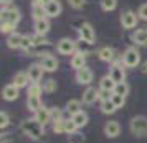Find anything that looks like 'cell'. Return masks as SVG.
Wrapping results in <instances>:
<instances>
[{
    "label": "cell",
    "instance_id": "28",
    "mask_svg": "<svg viewBox=\"0 0 147 143\" xmlns=\"http://www.w3.org/2000/svg\"><path fill=\"white\" fill-rule=\"evenodd\" d=\"M20 48L23 50V52H27V53H30L32 50L35 48L33 45V35H23V38H22V45Z\"/></svg>",
    "mask_w": 147,
    "mask_h": 143
},
{
    "label": "cell",
    "instance_id": "29",
    "mask_svg": "<svg viewBox=\"0 0 147 143\" xmlns=\"http://www.w3.org/2000/svg\"><path fill=\"white\" fill-rule=\"evenodd\" d=\"M117 110V107L114 105L113 100H106V102H101V112L104 113V115H111Z\"/></svg>",
    "mask_w": 147,
    "mask_h": 143
},
{
    "label": "cell",
    "instance_id": "31",
    "mask_svg": "<svg viewBox=\"0 0 147 143\" xmlns=\"http://www.w3.org/2000/svg\"><path fill=\"white\" fill-rule=\"evenodd\" d=\"M41 92H43V87H41L40 83H30L28 90H27V95L28 96H40Z\"/></svg>",
    "mask_w": 147,
    "mask_h": 143
},
{
    "label": "cell",
    "instance_id": "4",
    "mask_svg": "<svg viewBox=\"0 0 147 143\" xmlns=\"http://www.w3.org/2000/svg\"><path fill=\"white\" fill-rule=\"evenodd\" d=\"M0 20H2V23H10V25L17 27V23L20 22V12L13 7H5V8H2Z\"/></svg>",
    "mask_w": 147,
    "mask_h": 143
},
{
    "label": "cell",
    "instance_id": "37",
    "mask_svg": "<svg viewBox=\"0 0 147 143\" xmlns=\"http://www.w3.org/2000/svg\"><path fill=\"white\" fill-rule=\"evenodd\" d=\"M8 125H10V116H8L7 112H0V128L3 130V128H7Z\"/></svg>",
    "mask_w": 147,
    "mask_h": 143
},
{
    "label": "cell",
    "instance_id": "12",
    "mask_svg": "<svg viewBox=\"0 0 147 143\" xmlns=\"http://www.w3.org/2000/svg\"><path fill=\"white\" fill-rule=\"evenodd\" d=\"M40 65L45 68V72H50V73H51V72H56V70H58V67H60L58 60H56V58H55L51 53H50V55H45V57H41Z\"/></svg>",
    "mask_w": 147,
    "mask_h": 143
},
{
    "label": "cell",
    "instance_id": "1",
    "mask_svg": "<svg viewBox=\"0 0 147 143\" xmlns=\"http://www.w3.org/2000/svg\"><path fill=\"white\" fill-rule=\"evenodd\" d=\"M20 130L23 135H27L32 140H40L45 135V127L40 122H36L35 118H27L20 123Z\"/></svg>",
    "mask_w": 147,
    "mask_h": 143
},
{
    "label": "cell",
    "instance_id": "6",
    "mask_svg": "<svg viewBox=\"0 0 147 143\" xmlns=\"http://www.w3.org/2000/svg\"><path fill=\"white\" fill-rule=\"evenodd\" d=\"M78 34H80V40H84L88 43H94V40H96V32H94L93 25L88 22L81 23V27L78 28Z\"/></svg>",
    "mask_w": 147,
    "mask_h": 143
},
{
    "label": "cell",
    "instance_id": "11",
    "mask_svg": "<svg viewBox=\"0 0 147 143\" xmlns=\"http://www.w3.org/2000/svg\"><path fill=\"white\" fill-rule=\"evenodd\" d=\"M104 135L107 138H117L121 133V125L119 122H116V120H109V122L104 123Z\"/></svg>",
    "mask_w": 147,
    "mask_h": 143
},
{
    "label": "cell",
    "instance_id": "46",
    "mask_svg": "<svg viewBox=\"0 0 147 143\" xmlns=\"http://www.w3.org/2000/svg\"><path fill=\"white\" fill-rule=\"evenodd\" d=\"M2 2V8H5V7H8L10 3H12V0H0Z\"/></svg>",
    "mask_w": 147,
    "mask_h": 143
},
{
    "label": "cell",
    "instance_id": "47",
    "mask_svg": "<svg viewBox=\"0 0 147 143\" xmlns=\"http://www.w3.org/2000/svg\"><path fill=\"white\" fill-rule=\"evenodd\" d=\"M142 73H147V62L142 65Z\"/></svg>",
    "mask_w": 147,
    "mask_h": 143
},
{
    "label": "cell",
    "instance_id": "7",
    "mask_svg": "<svg viewBox=\"0 0 147 143\" xmlns=\"http://www.w3.org/2000/svg\"><path fill=\"white\" fill-rule=\"evenodd\" d=\"M93 78H94V73H93V70L91 68H80V70H76V82L80 83V85H91V82H93Z\"/></svg>",
    "mask_w": 147,
    "mask_h": 143
},
{
    "label": "cell",
    "instance_id": "3",
    "mask_svg": "<svg viewBox=\"0 0 147 143\" xmlns=\"http://www.w3.org/2000/svg\"><path fill=\"white\" fill-rule=\"evenodd\" d=\"M122 65L126 68H136L140 63V53L136 47H129L126 48V52L122 53Z\"/></svg>",
    "mask_w": 147,
    "mask_h": 143
},
{
    "label": "cell",
    "instance_id": "38",
    "mask_svg": "<svg viewBox=\"0 0 147 143\" xmlns=\"http://www.w3.org/2000/svg\"><path fill=\"white\" fill-rule=\"evenodd\" d=\"M114 102V105L117 107V108H122L124 107V103H126V96H122V95H116V93H113V98H111Z\"/></svg>",
    "mask_w": 147,
    "mask_h": 143
},
{
    "label": "cell",
    "instance_id": "39",
    "mask_svg": "<svg viewBox=\"0 0 147 143\" xmlns=\"http://www.w3.org/2000/svg\"><path fill=\"white\" fill-rule=\"evenodd\" d=\"M78 131V127H76V123L71 120V118H68L66 120V135H73Z\"/></svg>",
    "mask_w": 147,
    "mask_h": 143
},
{
    "label": "cell",
    "instance_id": "40",
    "mask_svg": "<svg viewBox=\"0 0 147 143\" xmlns=\"http://www.w3.org/2000/svg\"><path fill=\"white\" fill-rule=\"evenodd\" d=\"M68 142L69 143H83L84 142V136L76 131V133H73V135H68Z\"/></svg>",
    "mask_w": 147,
    "mask_h": 143
},
{
    "label": "cell",
    "instance_id": "25",
    "mask_svg": "<svg viewBox=\"0 0 147 143\" xmlns=\"http://www.w3.org/2000/svg\"><path fill=\"white\" fill-rule=\"evenodd\" d=\"M32 15H33L35 20L47 18V10H45V5H40V3H32Z\"/></svg>",
    "mask_w": 147,
    "mask_h": 143
},
{
    "label": "cell",
    "instance_id": "23",
    "mask_svg": "<svg viewBox=\"0 0 147 143\" xmlns=\"http://www.w3.org/2000/svg\"><path fill=\"white\" fill-rule=\"evenodd\" d=\"M98 55H99V58L102 62H114L116 60V52L111 47H102L98 52Z\"/></svg>",
    "mask_w": 147,
    "mask_h": 143
},
{
    "label": "cell",
    "instance_id": "20",
    "mask_svg": "<svg viewBox=\"0 0 147 143\" xmlns=\"http://www.w3.org/2000/svg\"><path fill=\"white\" fill-rule=\"evenodd\" d=\"M50 32V22L48 18H40V20H35V34L36 35H45Z\"/></svg>",
    "mask_w": 147,
    "mask_h": 143
},
{
    "label": "cell",
    "instance_id": "26",
    "mask_svg": "<svg viewBox=\"0 0 147 143\" xmlns=\"http://www.w3.org/2000/svg\"><path fill=\"white\" fill-rule=\"evenodd\" d=\"M116 85H117V83L114 82V80H113L109 75H106V77H102V78H101L99 88H101V90H107V92H114Z\"/></svg>",
    "mask_w": 147,
    "mask_h": 143
},
{
    "label": "cell",
    "instance_id": "17",
    "mask_svg": "<svg viewBox=\"0 0 147 143\" xmlns=\"http://www.w3.org/2000/svg\"><path fill=\"white\" fill-rule=\"evenodd\" d=\"M45 10H47V17L56 18V17L61 14L63 7H61V3L58 2V0H53V2H50L48 5H45Z\"/></svg>",
    "mask_w": 147,
    "mask_h": 143
},
{
    "label": "cell",
    "instance_id": "16",
    "mask_svg": "<svg viewBox=\"0 0 147 143\" xmlns=\"http://www.w3.org/2000/svg\"><path fill=\"white\" fill-rule=\"evenodd\" d=\"M36 122H40L43 127H47L48 123H51V115H50V108H47V107H43V108H40L36 113H35L33 116Z\"/></svg>",
    "mask_w": 147,
    "mask_h": 143
},
{
    "label": "cell",
    "instance_id": "41",
    "mask_svg": "<svg viewBox=\"0 0 147 143\" xmlns=\"http://www.w3.org/2000/svg\"><path fill=\"white\" fill-rule=\"evenodd\" d=\"M114 92H107V90H101L99 88V100L101 102H106V100H111L113 98Z\"/></svg>",
    "mask_w": 147,
    "mask_h": 143
},
{
    "label": "cell",
    "instance_id": "5",
    "mask_svg": "<svg viewBox=\"0 0 147 143\" xmlns=\"http://www.w3.org/2000/svg\"><path fill=\"white\" fill-rule=\"evenodd\" d=\"M76 42L71 40V38H61L58 43H56V52L61 55H74L76 53Z\"/></svg>",
    "mask_w": 147,
    "mask_h": 143
},
{
    "label": "cell",
    "instance_id": "44",
    "mask_svg": "<svg viewBox=\"0 0 147 143\" xmlns=\"http://www.w3.org/2000/svg\"><path fill=\"white\" fill-rule=\"evenodd\" d=\"M68 2H69V5L73 8H76V10H81V8L84 7V3H86L84 0H68Z\"/></svg>",
    "mask_w": 147,
    "mask_h": 143
},
{
    "label": "cell",
    "instance_id": "15",
    "mask_svg": "<svg viewBox=\"0 0 147 143\" xmlns=\"http://www.w3.org/2000/svg\"><path fill=\"white\" fill-rule=\"evenodd\" d=\"M71 68L74 70H80V68H84L86 67V53H83V52H76V53L71 57Z\"/></svg>",
    "mask_w": 147,
    "mask_h": 143
},
{
    "label": "cell",
    "instance_id": "22",
    "mask_svg": "<svg viewBox=\"0 0 147 143\" xmlns=\"http://www.w3.org/2000/svg\"><path fill=\"white\" fill-rule=\"evenodd\" d=\"M65 112H66L68 115H71V116H73L74 113L81 112V100H76V98L68 100V102H66V107H65Z\"/></svg>",
    "mask_w": 147,
    "mask_h": 143
},
{
    "label": "cell",
    "instance_id": "10",
    "mask_svg": "<svg viewBox=\"0 0 147 143\" xmlns=\"http://www.w3.org/2000/svg\"><path fill=\"white\" fill-rule=\"evenodd\" d=\"M27 73L30 77V82L32 83H40V80L43 78V73H45V68L41 67L40 63H33V65H30Z\"/></svg>",
    "mask_w": 147,
    "mask_h": 143
},
{
    "label": "cell",
    "instance_id": "2",
    "mask_svg": "<svg viewBox=\"0 0 147 143\" xmlns=\"http://www.w3.org/2000/svg\"><path fill=\"white\" fill-rule=\"evenodd\" d=\"M129 130L134 136L137 138H144L147 136V118L142 115H137L134 116L132 120L129 122Z\"/></svg>",
    "mask_w": 147,
    "mask_h": 143
},
{
    "label": "cell",
    "instance_id": "21",
    "mask_svg": "<svg viewBox=\"0 0 147 143\" xmlns=\"http://www.w3.org/2000/svg\"><path fill=\"white\" fill-rule=\"evenodd\" d=\"M71 120L76 123L78 128H83V127H86L88 122H89V115H88L84 110H81V112H78V113H74V115L71 116Z\"/></svg>",
    "mask_w": 147,
    "mask_h": 143
},
{
    "label": "cell",
    "instance_id": "45",
    "mask_svg": "<svg viewBox=\"0 0 147 143\" xmlns=\"http://www.w3.org/2000/svg\"><path fill=\"white\" fill-rule=\"evenodd\" d=\"M50 2H53V0H33L32 3H40V5H48Z\"/></svg>",
    "mask_w": 147,
    "mask_h": 143
},
{
    "label": "cell",
    "instance_id": "33",
    "mask_svg": "<svg viewBox=\"0 0 147 143\" xmlns=\"http://www.w3.org/2000/svg\"><path fill=\"white\" fill-rule=\"evenodd\" d=\"M56 82H55L53 78H48L47 82L43 83V92H47V93H53L55 90H56Z\"/></svg>",
    "mask_w": 147,
    "mask_h": 143
},
{
    "label": "cell",
    "instance_id": "14",
    "mask_svg": "<svg viewBox=\"0 0 147 143\" xmlns=\"http://www.w3.org/2000/svg\"><path fill=\"white\" fill-rule=\"evenodd\" d=\"M18 90L13 83H10V85H7V87H3V90H2V96H3V100H7V102H13V100H17L18 98Z\"/></svg>",
    "mask_w": 147,
    "mask_h": 143
},
{
    "label": "cell",
    "instance_id": "27",
    "mask_svg": "<svg viewBox=\"0 0 147 143\" xmlns=\"http://www.w3.org/2000/svg\"><path fill=\"white\" fill-rule=\"evenodd\" d=\"M22 38H23V35H20V34H17V32H13V34L8 35V38H7V45H8L10 48H20V45H22Z\"/></svg>",
    "mask_w": 147,
    "mask_h": 143
},
{
    "label": "cell",
    "instance_id": "30",
    "mask_svg": "<svg viewBox=\"0 0 147 143\" xmlns=\"http://www.w3.org/2000/svg\"><path fill=\"white\" fill-rule=\"evenodd\" d=\"M53 131L56 133V135L66 133V120H65V118H60V120L53 122Z\"/></svg>",
    "mask_w": 147,
    "mask_h": 143
},
{
    "label": "cell",
    "instance_id": "8",
    "mask_svg": "<svg viewBox=\"0 0 147 143\" xmlns=\"http://www.w3.org/2000/svg\"><path fill=\"white\" fill-rule=\"evenodd\" d=\"M137 20H139V15L132 12V10H127L124 14L121 15V23H122V27L126 28V30H131L137 25Z\"/></svg>",
    "mask_w": 147,
    "mask_h": 143
},
{
    "label": "cell",
    "instance_id": "36",
    "mask_svg": "<svg viewBox=\"0 0 147 143\" xmlns=\"http://www.w3.org/2000/svg\"><path fill=\"white\" fill-rule=\"evenodd\" d=\"M33 45L35 47H43V45H50V42L43 37V35H33Z\"/></svg>",
    "mask_w": 147,
    "mask_h": 143
},
{
    "label": "cell",
    "instance_id": "9",
    "mask_svg": "<svg viewBox=\"0 0 147 143\" xmlns=\"http://www.w3.org/2000/svg\"><path fill=\"white\" fill-rule=\"evenodd\" d=\"M109 77H111L116 83L126 82V72H124V65H122V62H121V63H114L113 67H111V70H109Z\"/></svg>",
    "mask_w": 147,
    "mask_h": 143
},
{
    "label": "cell",
    "instance_id": "34",
    "mask_svg": "<svg viewBox=\"0 0 147 143\" xmlns=\"http://www.w3.org/2000/svg\"><path fill=\"white\" fill-rule=\"evenodd\" d=\"M116 5H117V2H116V0H101V7H102V10H106V12L114 10Z\"/></svg>",
    "mask_w": 147,
    "mask_h": 143
},
{
    "label": "cell",
    "instance_id": "43",
    "mask_svg": "<svg viewBox=\"0 0 147 143\" xmlns=\"http://www.w3.org/2000/svg\"><path fill=\"white\" fill-rule=\"evenodd\" d=\"M137 15H139V18L147 22V3H142V5H140L139 10H137Z\"/></svg>",
    "mask_w": 147,
    "mask_h": 143
},
{
    "label": "cell",
    "instance_id": "35",
    "mask_svg": "<svg viewBox=\"0 0 147 143\" xmlns=\"http://www.w3.org/2000/svg\"><path fill=\"white\" fill-rule=\"evenodd\" d=\"M50 115H51V123H53L56 120L63 118V110L58 108V107H53V108H50Z\"/></svg>",
    "mask_w": 147,
    "mask_h": 143
},
{
    "label": "cell",
    "instance_id": "13",
    "mask_svg": "<svg viewBox=\"0 0 147 143\" xmlns=\"http://www.w3.org/2000/svg\"><path fill=\"white\" fill-rule=\"evenodd\" d=\"M96 100H99V90H96L94 87H88L83 93V103L84 105H93Z\"/></svg>",
    "mask_w": 147,
    "mask_h": 143
},
{
    "label": "cell",
    "instance_id": "24",
    "mask_svg": "<svg viewBox=\"0 0 147 143\" xmlns=\"http://www.w3.org/2000/svg\"><path fill=\"white\" fill-rule=\"evenodd\" d=\"M27 107L30 112L36 113L40 108H43V103H41L40 96H27Z\"/></svg>",
    "mask_w": 147,
    "mask_h": 143
},
{
    "label": "cell",
    "instance_id": "42",
    "mask_svg": "<svg viewBox=\"0 0 147 143\" xmlns=\"http://www.w3.org/2000/svg\"><path fill=\"white\" fill-rule=\"evenodd\" d=\"M0 30H2V34H13L15 25H10V23H0Z\"/></svg>",
    "mask_w": 147,
    "mask_h": 143
},
{
    "label": "cell",
    "instance_id": "32",
    "mask_svg": "<svg viewBox=\"0 0 147 143\" xmlns=\"http://www.w3.org/2000/svg\"><path fill=\"white\" fill-rule=\"evenodd\" d=\"M114 93H116V95L127 96V93H129V85H127L126 82L117 83V85H116V88H114Z\"/></svg>",
    "mask_w": 147,
    "mask_h": 143
},
{
    "label": "cell",
    "instance_id": "18",
    "mask_svg": "<svg viewBox=\"0 0 147 143\" xmlns=\"http://www.w3.org/2000/svg\"><path fill=\"white\" fill-rule=\"evenodd\" d=\"M28 83H30V77L27 72H18L13 77V85L17 88H25V87H28Z\"/></svg>",
    "mask_w": 147,
    "mask_h": 143
},
{
    "label": "cell",
    "instance_id": "19",
    "mask_svg": "<svg viewBox=\"0 0 147 143\" xmlns=\"http://www.w3.org/2000/svg\"><path fill=\"white\" fill-rule=\"evenodd\" d=\"M131 40L136 45H147V30L146 28H139L131 35Z\"/></svg>",
    "mask_w": 147,
    "mask_h": 143
}]
</instances>
